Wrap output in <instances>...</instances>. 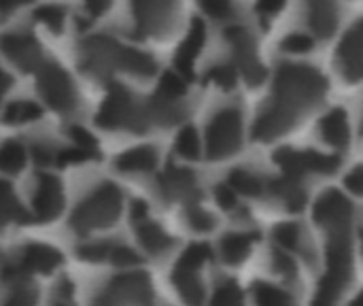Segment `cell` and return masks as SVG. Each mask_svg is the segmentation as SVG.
<instances>
[{"instance_id":"obj_45","label":"cell","mask_w":363,"mask_h":306,"mask_svg":"<svg viewBox=\"0 0 363 306\" xmlns=\"http://www.w3.org/2000/svg\"><path fill=\"white\" fill-rule=\"evenodd\" d=\"M108 262L119 266V268H134L138 264V256L132 247L128 245H115L111 247V253H108Z\"/></svg>"},{"instance_id":"obj_35","label":"cell","mask_w":363,"mask_h":306,"mask_svg":"<svg viewBox=\"0 0 363 306\" xmlns=\"http://www.w3.org/2000/svg\"><path fill=\"white\" fill-rule=\"evenodd\" d=\"M28 160V151L19 141H6L0 147V170L15 175L21 173Z\"/></svg>"},{"instance_id":"obj_23","label":"cell","mask_w":363,"mask_h":306,"mask_svg":"<svg viewBox=\"0 0 363 306\" xmlns=\"http://www.w3.org/2000/svg\"><path fill=\"white\" fill-rule=\"evenodd\" d=\"M251 306H302L294 288L281 285L272 279H259L249 290Z\"/></svg>"},{"instance_id":"obj_20","label":"cell","mask_w":363,"mask_h":306,"mask_svg":"<svg viewBox=\"0 0 363 306\" xmlns=\"http://www.w3.org/2000/svg\"><path fill=\"white\" fill-rule=\"evenodd\" d=\"M132 11H134V19L138 28L151 36L166 34L174 26V19H177V4L172 2H157V0L136 2Z\"/></svg>"},{"instance_id":"obj_11","label":"cell","mask_w":363,"mask_h":306,"mask_svg":"<svg viewBox=\"0 0 363 306\" xmlns=\"http://www.w3.org/2000/svg\"><path fill=\"white\" fill-rule=\"evenodd\" d=\"M96 119L106 130H136L138 132L149 126L145 106H140L123 85H113L106 92Z\"/></svg>"},{"instance_id":"obj_2","label":"cell","mask_w":363,"mask_h":306,"mask_svg":"<svg viewBox=\"0 0 363 306\" xmlns=\"http://www.w3.org/2000/svg\"><path fill=\"white\" fill-rule=\"evenodd\" d=\"M268 89L251 119V138L279 147L328 106L332 77L311 60H279L268 77Z\"/></svg>"},{"instance_id":"obj_42","label":"cell","mask_w":363,"mask_h":306,"mask_svg":"<svg viewBox=\"0 0 363 306\" xmlns=\"http://www.w3.org/2000/svg\"><path fill=\"white\" fill-rule=\"evenodd\" d=\"M36 290L26 283V281H17L13 283L11 292L6 294L2 306H36Z\"/></svg>"},{"instance_id":"obj_9","label":"cell","mask_w":363,"mask_h":306,"mask_svg":"<svg viewBox=\"0 0 363 306\" xmlns=\"http://www.w3.org/2000/svg\"><path fill=\"white\" fill-rule=\"evenodd\" d=\"M315 136L319 141L317 147L345 158L357 141V124L353 121V113L342 104L325 106L315 119Z\"/></svg>"},{"instance_id":"obj_24","label":"cell","mask_w":363,"mask_h":306,"mask_svg":"<svg viewBox=\"0 0 363 306\" xmlns=\"http://www.w3.org/2000/svg\"><path fill=\"white\" fill-rule=\"evenodd\" d=\"M145 113H147V121L149 126H172L177 121H181L187 113V102L185 98H168L155 92V96L145 104Z\"/></svg>"},{"instance_id":"obj_5","label":"cell","mask_w":363,"mask_h":306,"mask_svg":"<svg viewBox=\"0 0 363 306\" xmlns=\"http://www.w3.org/2000/svg\"><path fill=\"white\" fill-rule=\"evenodd\" d=\"M251 136V128L247 121V115L240 104L230 102L219 106L206 121L202 141H204V153L208 160L223 162L234 155H238Z\"/></svg>"},{"instance_id":"obj_13","label":"cell","mask_w":363,"mask_h":306,"mask_svg":"<svg viewBox=\"0 0 363 306\" xmlns=\"http://www.w3.org/2000/svg\"><path fill=\"white\" fill-rule=\"evenodd\" d=\"M62 266V253L45 243H30L21 249L17 260L9 264L2 273L4 281H23L26 275L38 273V275H49Z\"/></svg>"},{"instance_id":"obj_19","label":"cell","mask_w":363,"mask_h":306,"mask_svg":"<svg viewBox=\"0 0 363 306\" xmlns=\"http://www.w3.org/2000/svg\"><path fill=\"white\" fill-rule=\"evenodd\" d=\"M121 47L111 36H91L83 43V64L94 75H106L117 68Z\"/></svg>"},{"instance_id":"obj_37","label":"cell","mask_w":363,"mask_h":306,"mask_svg":"<svg viewBox=\"0 0 363 306\" xmlns=\"http://www.w3.org/2000/svg\"><path fill=\"white\" fill-rule=\"evenodd\" d=\"M185 222H187V226H189L194 232H198V234H211V232L217 228L215 215H213L208 209H204L200 202L185 207Z\"/></svg>"},{"instance_id":"obj_44","label":"cell","mask_w":363,"mask_h":306,"mask_svg":"<svg viewBox=\"0 0 363 306\" xmlns=\"http://www.w3.org/2000/svg\"><path fill=\"white\" fill-rule=\"evenodd\" d=\"M111 247L113 243L108 241H89L79 247V256L87 262H108Z\"/></svg>"},{"instance_id":"obj_51","label":"cell","mask_w":363,"mask_h":306,"mask_svg":"<svg viewBox=\"0 0 363 306\" xmlns=\"http://www.w3.org/2000/svg\"><path fill=\"white\" fill-rule=\"evenodd\" d=\"M342 306H363V285L362 288H357V290H353L351 296L345 300V305Z\"/></svg>"},{"instance_id":"obj_1","label":"cell","mask_w":363,"mask_h":306,"mask_svg":"<svg viewBox=\"0 0 363 306\" xmlns=\"http://www.w3.org/2000/svg\"><path fill=\"white\" fill-rule=\"evenodd\" d=\"M321 260L315 288L306 306H342L351 296L357 277V230L362 213L342 187H325L315 194L311 207Z\"/></svg>"},{"instance_id":"obj_53","label":"cell","mask_w":363,"mask_h":306,"mask_svg":"<svg viewBox=\"0 0 363 306\" xmlns=\"http://www.w3.org/2000/svg\"><path fill=\"white\" fill-rule=\"evenodd\" d=\"M53 306H72V302H70V298H60V296H57V300H55V305Z\"/></svg>"},{"instance_id":"obj_46","label":"cell","mask_w":363,"mask_h":306,"mask_svg":"<svg viewBox=\"0 0 363 306\" xmlns=\"http://www.w3.org/2000/svg\"><path fill=\"white\" fill-rule=\"evenodd\" d=\"M91 158H96L94 151H87V149H81V147H70V149L57 151L55 164H60V166H66V164H83V162H87Z\"/></svg>"},{"instance_id":"obj_43","label":"cell","mask_w":363,"mask_h":306,"mask_svg":"<svg viewBox=\"0 0 363 306\" xmlns=\"http://www.w3.org/2000/svg\"><path fill=\"white\" fill-rule=\"evenodd\" d=\"M342 190L353 200H363V162L353 164L349 170H345V175H342Z\"/></svg>"},{"instance_id":"obj_29","label":"cell","mask_w":363,"mask_h":306,"mask_svg":"<svg viewBox=\"0 0 363 306\" xmlns=\"http://www.w3.org/2000/svg\"><path fill=\"white\" fill-rule=\"evenodd\" d=\"M206 306H249V290H245L236 279H221L215 283Z\"/></svg>"},{"instance_id":"obj_28","label":"cell","mask_w":363,"mask_h":306,"mask_svg":"<svg viewBox=\"0 0 363 306\" xmlns=\"http://www.w3.org/2000/svg\"><path fill=\"white\" fill-rule=\"evenodd\" d=\"M117 168L123 173H151L157 168V149L149 145H138L125 149L117 160Z\"/></svg>"},{"instance_id":"obj_18","label":"cell","mask_w":363,"mask_h":306,"mask_svg":"<svg viewBox=\"0 0 363 306\" xmlns=\"http://www.w3.org/2000/svg\"><path fill=\"white\" fill-rule=\"evenodd\" d=\"M32 209L38 222H51L62 213L64 190L53 175H38L32 192Z\"/></svg>"},{"instance_id":"obj_4","label":"cell","mask_w":363,"mask_h":306,"mask_svg":"<svg viewBox=\"0 0 363 306\" xmlns=\"http://www.w3.org/2000/svg\"><path fill=\"white\" fill-rule=\"evenodd\" d=\"M223 38L228 45V62L238 72L240 83L251 89L266 85L270 77V66L266 64L257 30L238 19L223 28Z\"/></svg>"},{"instance_id":"obj_52","label":"cell","mask_w":363,"mask_h":306,"mask_svg":"<svg viewBox=\"0 0 363 306\" xmlns=\"http://www.w3.org/2000/svg\"><path fill=\"white\" fill-rule=\"evenodd\" d=\"M357 264L363 268V222L357 230Z\"/></svg>"},{"instance_id":"obj_26","label":"cell","mask_w":363,"mask_h":306,"mask_svg":"<svg viewBox=\"0 0 363 306\" xmlns=\"http://www.w3.org/2000/svg\"><path fill=\"white\" fill-rule=\"evenodd\" d=\"M136 236H138V243L143 245V249L151 256H164L174 245V239L160 224H155L151 219L136 224Z\"/></svg>"},{"instance_id":"obj_39","label":"cell","mask_w":363,"mask_h":306,"mask_svg":"<svg viewBox=\"0 0 363 306\" xmlns=\"http://www.w3.org/2000/svg\"><path fill=\"white\" fill-rule=\"evenodd\" d=\"M34 17L36 21H40L47 30L51 32H62L64 23H66V9L60 4H40L34 9Z\"/></svg>"},{"instance_id":"obj_50","label":"cell","mask_w":363,"mask_h":306,"mask_svg":"<svg viewBox=\"0 0 363 306\" xmlns=\"http://www.w3.org/2000/svg\"><path fill=\"white\" fill-rule=\"evenodd\" d=\"M11 83H13L11 75H9V72H6L4 68H0V102H2V98H4V94L9 92Z\"/></svg>"},{"instance_id":"obj_31","label":"cell","mask_w":363,"mask_h":306,"mask_svg":"<svg viewBox=\"0 0 363 306\" xmlns=\"http://www.w3.org/2000/svg\"><path fill=\"white\" fill-rule=\"evenodd\" d=\"M28 222H30V215L15 198L13 187L0 179V228L9 224H28Z\"/></svg>"},{"instance_id":"obj_33","label":"cell","mask_w":363,"mask_h":306,"mask_svg":"<svg viewBox=\"0 0 363 306\" xmlns=\"http://www.w3.org/2000/svg\"><path fill=\"white\" fill-rule=\"evenodd\" d=\"M174 151L183 158V160H200L204 153V141H202V132L196 126H183L177 134L174 141Z\"/></svg>"},{"instance_id":"obj_47","label":"cell","mask_w":363,"mask_h":306,"mask_svg":"<svg viewBox=\"0 0 363 306\" xmlns=\"http://www.w3.org/2000/svg\"><path fill=\"white\" fill-rule=\"evenodd\" d=\"M68 134L72 136L74 147H81V149H87V151H94V153H96L98 143H96V138L91 136V132H87V130L81 128V126H72V128L68 130Z\"/></svg>"},{"instance_id":"obj_21","label":"cell","mask_w":363,"mask_h":306,"mask_svg":"<svg viewBox=\"0 0 363 306\" xmlns=\"http://www.w3.org/2000/svg\"><path fill=\"white\" fill-rule=\"evenodd\" d=\"M0 51L23 70L40 68V45L34 40V36L26 32H6L4 36H0Z\"/></svg>"},{"instance_id":"obj_17","label":"cell","mask_w":363,"mask_h":306,"mask_svg":"<svg viewBox=\"0 0 363 306\" xmlns=\"http://www.w3.org/2000/svg\"><path fill=\"white\" fill-rule=\"evenodd\" d=\"M268 177L270 170L253 166V164H245V166H236L228 173L225 183L236 192V196L242 202H262L266 200V190H268Z\"/></svg>"},{"instance_id":"obj_32","label":"cell","mask_w":363,"mask_h":306,"mask_svg":"<svg viewBox=\"0 0 363 306\" xmlns=\"http://www.w3.org/2000/svg\"><path fill=\"white\" fill-rule=\"evenodd\" d=\"M213 262V249L206 243H191L177 260V271L187 273H204V268Z\"/></svg>"},{"instance_id":"obj_48","label":"cell","mask_w":363,"mask_h":306,"mask_svg":"<svg viewBox=\"0 0 363 306\" xmlns=\"http://www.w3.org/2000/svg\"><path fill=\"white\" fill-rule=\"evenodd\" d=\"M32 155H34V162L38 166H49V164H55V151L49 147V145H43V143H36L34 149H32Z\"/></svg>"},{"instance_id":"obj_8","label":"cell","mask_w":363,"mask_h":306,"mask_svg":"<svg viewBox=\"0 0 363 306\" xmlns=\"http://www.w3.org/2000/svg\"><path fill=\"white\" fill-rule=\"evenodd\" d=\"M270 245L283 249L285 253H289L291 258H296L306 273H315L319 268V260H321V247H319V239L317 232L304 224L302 219H281L272 226L270 230Z\"/></svg>"},{"instance_id":"obj_34","label":"cell","mask_w":363,"mask_h":306,"mask_svg":"<svg viewBox=\"0 0 363 306\" xmlns=\"http://www.w3.org/2000/svg\"><path fill=\"white\" fill-rule=\"evenodd\" d=\"M40 115H43V109L32 100H15L2 111V119L11 126H23V124L36 121L40 119Z\"/></svg>"},{"instance_id":"obj_7","label":"cell","mask_w":363,"mask_h":306,"mask_svg":"<svg viewBox=\"0 0 363 306\" xmlns=\"http://www.w3.org/2000/svg\"><path fill=\"white\" fill-rule=\"evenodd\" d=\"M121 204H123L121 192L113 183H102L77 204L70 224L79 234L108 228L121 215Z\"/></svg>"},{"instance_id":"obj_10","label":"cell","mask_w":363,"mask_h":306,"mask_svg":"<svg viewBox=\"0 0 363 306\" xmlns=\"http://www.w3.org/2000/svg\"><path fill=\"white\" fill-rule=\"evenodd\" d=\"M345 26V6L338 2L311 0L298 6V28L304 30L317 47L336 40Z\"/></svg>"},{"instance_id":"obj_16","label":"cell","mask_w":363,"mask_h":306,"mask_svg":"<svg viewBox=\"0 0 363 306\" xmlns=\"http://www.w3.org/2000/svg\"><path fill=\"white\" fill-rule=\"evenodd\" d=\"M262 234L253 228H238V230H230L219 239L217 245V253L221 258V262L230 268H238L242 264H247L255 249L259 247Z\"/></svg>"},{"instance_id":"obj_49","label":"cell","mask_w":363,"mask_h":306,"mask_svg":"<svg viewBox=\"0 0 363 306\" xmlns=\"http://www.w3.org/2000/svg\"><path fill=\"white\" fill-rule=\"evenodd\" d=\"M147 219H149V207L143 200H136L132 204V222L140 224V222H147Z\"/></svg>"},{"instance_id":"obj_6","label":"cell","mask_w":363,"mask_h":306,"mask_svg":"<svg viewBox=\"0 0 363 306\" xmlns=\"http://www.w3.org/2000/svg\"><path fill=\"white\" fill-rule=\"evenodd\" d=\"M332 72L345 87L363 85V11L355 15L334 40Z\"/></svg>"},{"instance_id":"obj_15","label":"cell","mask_w":363,"mask_h":306,"mask_svg":"<svg viewBox=\"0 0 363 306\" xmlns=\"http://www.w3.org/2000/svg\"><path fill=\"white\" fill-rule=\"evenodd\" d=\"M157 190L168 202H183L185 207L200 202L198 177L185 166H168L157 179Z\"/></svg>"},{"instance_id":"obj_3","label":"cell","mask_w":363,"mask_h":306,"mask_svg":"<svg viewBox=\"0 0 363 306\" xmlns=\"http://www.w3.org/2000/svg\"><path fill=\"white\" fill-rule=\"evenodd\" d=\"M345 166V158H338L321 147L279 145L272 153V170L315 187L336 177Z\"/></svg>"},{"instance_id":"obj_12","label":"cell","mask_w":363,"mask_h":306,"mask_svg":"<svg viewBox=\"0 0 363 306\" xmlns=\"http://www.w3.org/2000/svg\"><path fill=\"white\" fill-rule=\"evenodd\" d=\"M153 288L143 273H125L115 277L100 290L89 306H151Z\"/></svg>"},{"instance_id":"obj_27","label":"cell","mask_w":363,"mask_h":306,"mask_svg":"<svg viewBox=\"0 0 363 306\" xmlns=\"http://www.w3.org/2000/svg\"><path fill=\"white\" fill-rule=\"evenodd\" d=\"M279 49L283 60H308L311 53L317 49V43L298 26L289 28L283 32V36L279 38Z\"/></svg>"},{"instance_id":"obj_22","label":"cell","mask_w":363,"mask_h":306,"mask_svg":"<svg viewBox=\"0 0 363 306\" xmlns=\"http://www.w3.org/2000/svg\"><path fill=\"white\" fill-rule=\"evenodd\" d=\"M206 45V23L202 17H194L181 45L177 47V55H174V72H179L181 77H189L194 72V66L202 53Z\"/></svg>"},{"instance_id":"obj_14","label":"cell","mask_w":363,"mask_h":306,"mask_svg":"<svg viewBox=\"0 0 363 306\" xmlns=\"http://www.w3.org/2000/svg\"><path fill=\"white\" fill-rule=\"evenodd\" d=\"M38 92L45 102L60 113H70L77 106V87L68 72L55 64H47L38 68Z\"/></svg>"},{"instance_id":"obj_38","label":"cell","mask_w":363,"mask_h":306,"mask_svg":"<svg viewBox=\"0 0 363 306\" xmlns=\"http://www.w3.org/2000/svg\"><path fill=\"white\" fill-rule=\"evenodd\" d=\"M213 196H215V202L219 204L221 211H225V213H230L234 217H245L247 215V204L236 196V192L225 181L215 185Z\"/></svg>"},{"instance_id":"obj_36","label":"cell","mask_w":363,"mask_h":306,"mask_svg":"<svg viewBox=\"0 0 363 306\" xmlns=\"http://www.w3.org/2000/svg\"><path fill=\"white\" fill-rule=\"evenodd\" d=\"M206 79H208L217 89H221V92H232V89H236V85L240 83L238 72L234 70V66H232L228 60L213 64V66L208 68V72H206Z\"/></svg>"},{"instance_id":"obj_54","label":"cell","mask_w":363,"mask_h":306,"mask_svg":"<svg viewBox=\"0 0 363 306\" xmlns=\"http://www.w3.org/2000/svg\"><path fill=\"white\" fill-rule=\"evenodd\" d=\"M357 141H362L363 143V117H362V121L357 124Z\"/></svg>"},{"instance_id":"obj_25","label":"cell","mask_w":363,"mask_h":306,"mask_svg":"<svg viewBox=\"0 0 363 306\" xmlns=\"http://www.w3.org/2000/svg\"><path fill=\"white\" fill-rule=\"evenodd\" d=\"M172 283L179 298L187 306L206 305V283L202 279V273H187V271L172 268Z\"/></svg>"},{"instance_id":"obj_40","label":"cell","mask_w":363,"mask_h":306,"mask_svg":"<svg viewBox=\"0 0 363 306\" xmlns=\"http://www.w3.org/2000/svg\"><path fill=\"white\" fill-rule=\"evenodd\" d=\"M202 11L206 13L208 19L213 21H221L223 26H230L234 21H238V6L232 2H204Z\"/></svg>"},{"instance_id":"obj_41","label":"cell","mask_w":363,"mask_h":306,"mask_svg":"<svg viewBox=\"0 0 363 306\" xmlns=\"http://www.w3.org/2000/svg\"><path fill=\"white\" fill-rule=\"evenodd\" d=\"M287 4L285 2H264L255 6V21L264 28H272L281 21V17L287 13Z\"/></svg>"},{"instance_id":"obj_30","label":"cell","mask_w":363,"mask_h":306,"mask_svg":"<svg viewBox=\"0 0 363 306\" xmlns=\"http://www.w3.org/2000/svg\"><path fill=\"white\" fill-rule=\"evenodd\" d=\"M119 70H125L134 77H151L155 72V60L140 51V49H134V47H121V53H119V64H117Z\"/></svg>"}]
</instances>
